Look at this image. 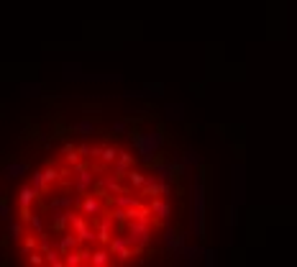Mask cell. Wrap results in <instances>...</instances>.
Returning a JSON list of instances; mask_svg holds the SVG:
<instances>
[{"mask_svg":"<svg viewBox=\"0 0 297 267\" xmlns=\"http://www.w3.org/2000/svg\"><path fill=\"white\" fill-rule=\"evenodd\" d=\"M161 144H164V134L161 131H146V134H136L133 136V147L139 152V159L146 165L154 162V154H159Z\"/></svg>","mask_w":297,"mask_h":267,"instance_id":"3957f363","label":"cell"},{"mask_svg":"<svg viewBox=\"0 0 297 267\" xmlns=\"http://www.w3.org/2000/svg\"><path fill=\"white\" fill-rule=\"evenodd\" d=\"M39 193H41L39 188H33V185H26V188L18 193V206H21V208H31L33 203L39 200Z\"/></svg>","mask_w":297,"mask_h":267,"instance_id":"5bb4252c","label":"cell"},{"mask_svg":"<svg viewBox=\"0 0 297 267\" xmlns=\"http://www.w3.org/2000/svg\"><path fill=\"white\" fill-rule=\"evenodd\" d=\"M62 157H64V162H67L69 167H75L82 154H79V149H77L75 144H69V141H67V144H62Z\"/></svg>","mask_w":297,"mask_h":267,"instance_id":"d6986e66","label":"cell"},{"mask_svg":"<svg viewBox=\"0 0 297 267\" xmlns=\"http://www.w3.org/2000/svg\"><path fill=\"white\" fill-rule=\"evenodd\" d=\"M0 218H3V221H11V208H8L5 200L0 203Z\"/></svg>","mask_w":297,"mask_h":267,"instance_id":"d6a6232c","label":"cell"},{"mask_svg":"<svg viewBox=\"0 0 297 267\" xmlns=\"http://www.w3.org/2000/svg\"><path fill=\"white\" fill-rule=\"evenodd\" d=\"M182 162H185L187 167H192V165H200V157H197L195 149H190V152H187V154L182 157Z\"/></svg>","mask_w":297,"mask_h":267,"instance_id":"83f0119b","label":"cell"},{"mask_svg":"<svg viewBox=\"0 0 297 267\" xmlns=\"http://www.w3.org/2000/svg\"><path fill=\"white\" fill-rule=\"evenodd\" d=\"M133 165H136V159H133V154H131V152H123V149H121L118 159L113 162V175L125 177V175H128V172L133 170Z\"/></svg>","mask_w":297,"mask_h":267,"instance_id":"8fae6325","label":"cell"},{"mask_svg":"<svg viewBox=\"0 0 297 267\" xmlns=\"http://www.w3.org/2000/svg\"><path fill=\"white\" fill-rule=\"evenodd\" d=\"M125 180H128V185H131V188L133 190H141L143 188V185H146V180H149V175H143V172H139V170H131L128 175H125Z\"/></svg>","mask_w":297,"mask_h":267,"instance_id":"44dd1931","label":"cell"},{"mask_svg":"<svg viewBox=\"0 0 297 267\" xmlns=\"http://www.w3.org/2000/svg\"><path fill=\"white\" fill-rule=\"evenodd\" d=\"M75 131H77V134H82V136H93V134H95L97 129H95V123H93V121H79V123H75Z\"/></svg>","mask_w":297,"mask_h":267,"instance_id":"4316f807","label":"cell"},{"mask_svg":"<svg viewBox=\"0 0 297 267\" xmlns=\"http://www.w3.org/2000/svg\"><path fill=\"white\" fill-rule=\"evenodd\" d=\"M113 262V252H110V247H97V249H93V257H90V265L93 267H108Z\"/></svg>","mask_w":297,"mask_h":267,"instance_id":"4fadbf2b","label":"cell"},{"mask_svg":"<svg viewBox=\"0 0 297 267\" xmlns=\"http://www.w3.org/2000/svg\"><path fill=\"white\" fill-rule=\"evenodd\" d=\"M26 221L21 218V221H11V224H8V236H11V242H21V239L26 236Z\"/></svg>","mask_w":297,"mask_h":267,"instance_id":"e0dca14e","label":"cell"},{"mask_svg":"<svg viewBox=\"0 0 297 267\" xmlns=\"http://www.w3.org/2000/svg\"><path fill=\"white\" fill-rule=\"evenodd\" d=\"M123 131H128V121H115L113 123V134H123Z\"/></svg>","mask_w":297,"mask_h":267,"instance_id":"1f68e13d","label":"cell"},{"mask_svg":"<svg viewBox=\"0 0 297 267\" xmlns=\"http://www.w3.org/2000/svg\"><path fill=\"white\" fill-rule=\"evenodd\" d=\"M139 195L141 198H159V195H164V190H161V183H159V177L156 175H149V180H146V185L139 190Z\"/></svg>","mask_w":297,"mask_h":267,"instance_id":"7c38bea8","label":"cell"},{"mask_svg":"<svg viewBox=\"0 0 297 267\" xmlns=\"http://www.w3.org/2000/svg\"><path fill=\"white\" fill-rule=\"evenodd\" d=\"M26 226H29V231H33V234H44V218H41V213H33V216L26 221Z\"/></svg>","mask_w":297,"mask_h":267,"instance_id":"484cf974","label":"cell"},{"mask_svg":"<svg viewBox=\"0 0 297 267\" xmlns=\"http://www.w3.org/2000/svg\"><path fill=\"white\" fill-rule=\"evenodd\" d=\"M108 247H110V252H113V257H115V262H128L131 257L136 254V247L131 244L128 234H125V236H113Z\"/></svg>","mask_w":297,"mask_h":267,"instance_id":"5b68a950","label":"cell"},{"mask_svg":"<svg viewBox=\"0 0 297 267\" xmlns=\"http://www.w3.org/2000/svg\"><path fill=\"white\" fill-rule=\"evenodd\" d=\"M39 249V234H33V231H29L23 239H21V254L29 257L31 252H36Z\"/></svg>","mask_w":297,"mask_h":267,"instance_id":"ac0fdd59","label":"cell"},{"mask_svg":"<svg viewBox=\"0 0 297 267\" xmlns=\"http://www.w3.org/2000/svg\"><path fill=\"white\" fill-rule=\"evenodd\" d=\"M113 216L110 213H103L100 221H97V244H110V239H113Z\"/></svg>","mask_w":297,"mask_h":267,"instance_id":"30bf717a","label":"cell"},{"mask_svg":"<svg viewBox=\"0 0 297 267\" xmlns=\"http://www.w3.org/2000/svg\"><path fill=\"white\" fill-rule=\"evenodd\" d=\"M190 231L195 236H205V177L197 172L190 188Z\"/></svg>","mask_w":297,"mask_h":267,"instance_id":"6da1fadb","label":"cell"},{"mask_svg":"<svg viewBox=\"0 0 297 267\" xmlns=\"http://www.w3.org/2000/svg\"><path fill=\"white\" fill-rule=\"evenodd\" d=\"M149 208H151V213L156 216V221H161V224H167L169 216H172V203H169V198H164V195H159V198H151V200H149Z\"/></svg>","mask_w":297,"mask_h":267,"instance_id":"ba28073f","label":"cell"},{"mask_svg":"<svg viewBox=\"0 0 297 267\" xmlns=\"http://www.w3.org/2000/svg\"><path fill=\"white\" fill-rule=\"evenodd\" d=\"M26 172H29V165H26V162H11V165H5V177H8V180H18V177H23Z\"/></svg>","mask_w":297,"mask_h":267,"instance_id":"ffe728a7","label":"cell"},{"mask_svg":"<svg viewBox=\"0 0 297 267\" xmlns=\"http://www.w3.org/2000/svg\"><path fill=\"white\" fill-rule=\"evenodd\" d=\"M51 247H54V244H51V239H49L47 231H44V234H39V249H41V252H49Z\"/></svg>","mask_w":297,"mask_h":267,"instance_id":"f1b7e54d","label":"cell"},{"mask_svg":"<svg viewBox=\"0 0 297 267\" xmlns=\"http://www.w3.org/2000/svg\"><path fill=\"white\" fill-rule=\"evenodd\" d=\"M31 185H33V188H39L41 193H47V190L51 188L49 180H47V172H44V170H39V172L31 175Z\"/></svg>","mask_w":297,"mask_h":267,"instance_id":"cb8c5ba5","label":"cell"},{"mask_svg":"<svg viewBox=\"0 0 297 267\" xmlns=\"http://www.w3.org/2000/svg\"><path fill=\"white\" fill-rule=\"evenodd\" d=\"M77 149H79V154H82V159H93V149H95L93 144H79Z\"/></svg>","mask_w":297,"mask_h":267,"instance_id":"4dcf8cb0","label":"cell"},{"mask_svg":"<svg viewBox=\"0 0 297 267\" xmlns=\"http://www.w3.org/2000/svg\"><path fill=\"white\" fill-rule=\"evenodd\" d=\"M118 154H121V149H118V147L105 144V147H103V154H100V162H103V165H113L115 159H118Z\"/></svg>","mask_w":297,"mask_h":267,"instance_id":"7402d4cb","label":"cell"},{"mask_svg":"<svg viewBox=\"0 0 297 267\" xmlns=\"http://www.w3.org/2000/svg\"><path fill=\"white\" fill-rule=\"evenodd\" d=\"M79 208H82V213L87 218H100L105 213V195H85L82 203H79Z\"/></svg>","mask_w":297,"mask_h":267,"instance_id":"8992f818","label":"cell"},{"mask_svg":"<svg viewBox=\"0 0 297 267\" xmlns=\"http://www.w3.org/2000/svg\"><path fill=\"white\" fill-rule=\"evenodd\" d=\"M205 265H208V267H213L215 265V252H213V249H205Z\"/></svg>","mask_w":297,"mask_h":267,"instance_id":"836d02e7","label":"cell"},{"mask_svg":"<svg viewBox=\"0 0 297 267\" xmlns=\"http://www.w3.org/2000/svg\"><path fill=\"white\" fill-rule=\"evenodd\" d=\"M121 180H123V177H118V175H103L100 180H97L95 190L100 193V195H105V198H110V195H118L121 190H125L123 185H121Z\"/></svg>","mask_w":297,"mask_h":267,"instance_id":"52a82bcc","label":"cell"},{"mask_svg":"<svg viewBox=\"0 0 297 267\" xmlns=\"http://www.w3.org/2000/svg\"><path fill=\"white\" fill-rule=\"evenodd\" d=\"M154 175L159 177V183H169V180H172V167H169V162H156L154 165Z\"/></svg>","mask_w":297,"mask_h":267,"instance_id":"603a6c76","label":"cell"},{"mask_svg":"<svg viewBox=\"0 0 297 267\" xmlns=\"http://www.w3.org/2000/svg\"><path fill=\"white\" fill-rule=\"evenodd\" d=\"M47 206L51 211H69V208H75V198L72 195H59V198H51Z\"/></svg>","mask_w":297,"mask_h":267,"instance_id":"2e32d148","label":"cell"},{"mask_svg":"<svg viewBox=\"0 0 297 267\" xmlns=\"http://www.w3.org/2000/svg\"><path fill=\"white\" fill-rule=\"evenodd\" d=\"M108 203H110V206H121V208H136L143 200H141V195H133L131 190H121L118 195H110Z\"/></svg>","mask_w":297,"mask_h":267,"instance_id":"9c48e42d","label":"cell"},{"mask_svg":"<svg viewBox=\"0 0 297 267\" xmlns=\"http://www.w3.org/2000/svg\"><path fill=\"white\" fill-rule=\"evenodd\" d=\"M167 116H169V118H182V105H169V108H167Z\"/></svg>","mask_w":297,"mask_h":267,"instance_id":"f546056e","label":"cell"},{"mask_svg":"<svg viewBox=\"0 0 297 267\" xmlns=\"http://www.w3.org/2000/svg\"><path fill=\"white\" fill-rule=\"evenodd\" d=\"M151 226H154V216L128 218V221H125V231H128V239H131V244L136 247L139 254L143 252V249H149V244H151Z\"/></svg>","mask_w":297,"mask_h":267,"instance_id":"7a4b0ae2","label":"cell"},{"mask_svg":"<svg viewBox=\"0 0 297 267\" xmlns=\"http://www.w3.org/2000/svg\"><path fill=\"white\" fill-rule=\"evenodd\" d=\"M57 247H59L62 252L67 254V252H72V249H77V247H79V239H77V234H75V231L69 229L67 234H62V236H59V242H57Z\"/></svg>","mask_w":297,"mask_h":267,"instance_id":"9a60e30c","label":"cell"},{"mask_svg":"<svg viewBox=\"0 0 297 267\" xmlns=\"http://www.w3.org/2000/svg\"><path fill=\"white\" fill-rule=\"evenodd\" d=\"M72 172H75V193H79V195L93 193V188H95V177H93V172L87 170V165L77 162L75 167H72Z\"/></svg>","mask_w":297,"mask_h":267,"instance_id":"277c9868","label":"cell"},{"mask_svg":"<svg viewBox=\"0 0 297 267\" xmlns=\"http://www.w3.org/2000/svg\"><path fill=\"white\" fill-rule=\"evenodd\" d=\"M203 254H205V249H203V247H185V252H182V257H185V262H187V265H195Z\"/></svg>","mask_w":297,"mask_h":267,"instance_id":"d4e9b609","label":"cell"}]
</instances>
